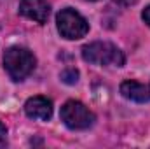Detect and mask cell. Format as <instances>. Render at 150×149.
<instances>
[{
	"label": "cell",
	"mask_w": 150,
	"mask_h": 149,
	"mask_svg": "<svg viewBox=\"0 0 150 149\" xmlns=\"http://www.w3.org/2000/svg\"><path fill=\"white\" fill-rule=\"evenodd\" d=\"M142 18H143V21H145V23L150 27V5H147V7L143 9V12H142Z\"/></svg>",
	"instance_id": "obj_9"
},
{
	"label": "cell",
	"mask_w": 150,
	"mask_h": 149,
	"mask_svg": "<svg viewBox=\"0 0 150 149\" xmlns=\"http://www.w3.org/2000/svg\"><path fill=\"white\" fill-rule=\"evenodd\" d=\"M61 79H63V82H67V84H75V82L79 81V72H77L75 69H67V70L61 72Z\"/></svg>",
	"instance_id": "obj_8"
},
{
	"label": "cell",
	"mask_w": 150,
	"mask_h": 149,
	"mask_svg": "<svg viewBox=\"0 0 150 149\" xmlns=\"http://www.w3.org/2000/svg\"><path fill=\"white\" fill-rule=\"evenodd\" d=\"M89 2H98V0H89Z\"/></svg>",
	"instance_id": "obj_11"
},
{
	"label": "cell",
	"mask_w": 150,
	"mask_h": 149,
	"mask_svg": "<svg viewBox=\"0 0 150 149\" xmlns=\"http://www.w3.org/2000/svg\"><path fill=\"white\" fill-rule=\"evenodd\" d=\"M120 93L124 98L133 100V102H149L150 100V86H145L136 81H124L120 84Z\"/></svg>",
	"instance_id": "obj_7"
},
{
	"label": "cell",
	"mask_w": 150,
	"mask_h": 149,
	"mask_svg": "<svg viewBox=\"0 0 150 149\" xmlns=\"http://www.w3.org/2000/svg\"><path fill=\"white\" fill-rule=\"evenodd\" d=\"M82 58L87 63L93 65H103V67H122L126 58L124 53L113 46L112 42H91L82 47Z\"/></svg>",
	"instance_id": "obj_2"
},
{
	"label": "cell",
	"mask_w": 150,
	"mask_h": 149,
	"mask_svg": "<svg viewBox=\"0 0 150 149\" xmlns=\"http://www.w3.org/2000/svg\"><path fill=\"white\" fill-rule=\"evenodd\" d=\"M25 112L32 119L49 121L52 116V102L45 97H32L25 104Z\"/></svg>",
	"instance_id": "obj_6"
},
{
	"label": "cell",
	"mask_w": 150,
	"mask_h": 149,
	"mask_svg": "<svg viewBox=\"0 0 150 149\" xmlns=\"http://www.w3.org/2000/svg\"><path fill=\"white\" fill-rule=\"evenodd\" d=\"M56 25H58V32L61 34V37L68 39V40L82 39L89 32V23L86 21V18L72 7L61 9L58 12Z\"/></svg>",
	"instance_id": "obj_3"
},
{
	"label": "cell",
	"mask_w": 150,
	"mask_h": 149,
	"mask_svg": "<svg viewBox=\"0 0 150 149\" xmlns=\"http://www.w3.org/2000/svg\"><path fill=\"white\" fill-rule=\"evenodd\" d=\"M35 65L37 60L33 53L28 51L26 47L12 46L4 53V67L12 81H23L25 77H28L33 72Z\"/></svg>",
	"instance_id": "obj_1"
},
{
	"label": "cell",
	"mask_w": 150,
	"mask_h": 149,
	"mask_svg": "<svg viewBox=\"0 0 150 149\" xmlns=\"http://www.w3.org/2000/svg\"><path fill=\"white\" fill-rule=\"evenodd\" d=\"M51 7L45 0H21L19 2V14L35 21V23H45L49 18Z\"/></svg>",
	"instance_id": "obj_5"
},
{
	"label": "cell",
	"mask_w": 150,
	"mask_h": 149,
	"mask_svg": "<svg viewBox=\"0 0 150 149\" xmlns=\"http://www.w3.org/2000/svg\"><path fill=\"white\" fill-rule=\"evenodd\" d=\"M5 135H7V128H5V125L0 121V139H5Z\"/></svg>",
	"instance_id": "obj_10"
},
{
	"label": "cell",
	"mask_w": 150,
	"mask_h": 149,
	"mask_svg": "<svg viewBox=\"0 0 150 149\" xmlns=\"http://www.w3.org/2000/svg\"><path fill=\"white\" fill-rule=\"evenodd\" d=\"M59 116H61V121L70 130H87L94 125V119H96L94 114L79 100L65 102Z\"/></svg>",
	"instance_id": "obj_4"
}]
</instances>
